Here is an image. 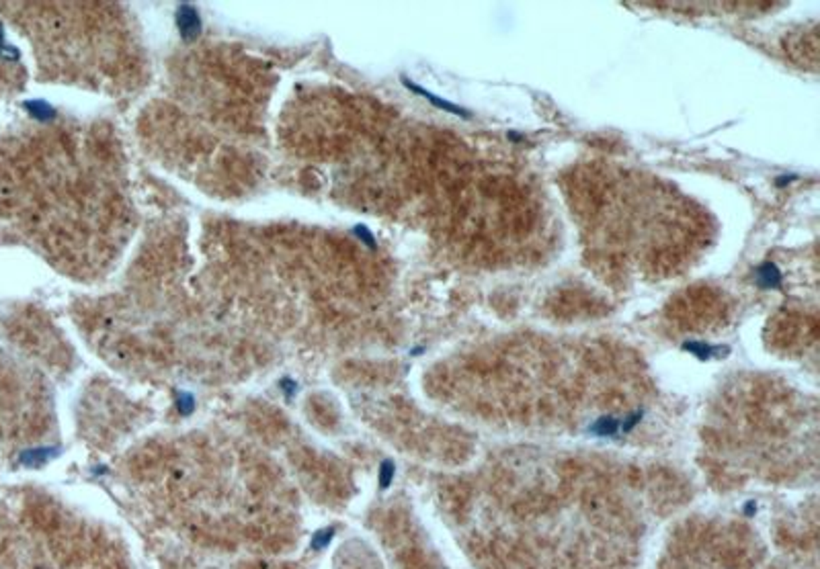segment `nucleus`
Here are the masks:
<instances>
[{
    "label": "nucleus",
    "mask_w": 820,
    "mask_h": 569,
    "mask_svg": "<svg viewBox=\"0 0 820 569\" xmlns=\"http://www.w3.org/2000/svg\"><path fill=\"white\" fill-rule=\"evenodd\" d=\"M743 524L687 522L671 538L664 569H787Z\"/></svg>",
    "instance_id": "nucleus-1"
},
{
    "label": "nucleus",
    "mask_w": 820,
    "mask_h": 569,
    "mask_svg": "<svg viewBox=\"0 0 820 569\" xmlns=\"http://www.w3.org/2000/svg\"><path fill=\"white\" fill-rule=\"evenodd\" d=\"M175 21H177L178 33L185 41H195L201 33V17L193 4H187V2L178 4Z\"/></svg>",
    "instance_id": "nucleus-2"
},
{
    "label": "nucleus",
    "mask_w": 820,
    "mask_h": 569,
    "mask_svg": "<svg viewBox=\"0 0 820 569\" xmlns=\"http://www.w3.org/2000/svg\"><path fill=\"white\" fill-rule=\"evenodd\" d=\"M402 84H404V87H406L409 90H412V92L421 94L423 99H427L433 107L441 109V111H447V113H451V115H458V117H464V119H470V117H472V113H470L468 109L460 107V105H455V103H449V101H446V99H441V96L433 94L431 90L423 89V87H419V84H414V82H410L406 76H402Z\"/></svg>",
    "instance_id": "nucleus-3"
},
{
    "label": "nucleus",
    "mask_w": 820,
    "mask_h": 569,
    "mask_svg": "<svg viewBox=\"0 0 820 569\" xmlns=\"http://www.w3.org/2000/svg\"><path fill=\"white\" fill-rule=\"evenodd\" d=\"M58 453H60L58 446H39V448L25 451V453L21 455L18 461H21V465H25V467H41V465H45L50 459H54Z\"/></svg>",
    "instance_id": "nucleus-4"
},
{
    "label": "nucleus",
    "mask_w": 820,
    "mask_h": 569,
    "mask_svg": "<svg viewBox=\"0 0 820 569\" xmlns=\"http://www.w3.org/2000/svg\"><path fill=\"white\" fill-rule=\"evenodd\" d=\"M757 284L761 289H779L782 287V272L773 263H763L757 268Z\"/></svg>",
    "instance_id": "nucleus-5"
},
{
    "label": "nucleus",
    "mask_w": 820,
    "mask_h": 569,
    "mask_svg": "<svg viewBox=\"0 0 820 569\" xmlns=\"http://www.w3.org/2000/svg\"><path fill=\"white\" fill-rule=\"evenodd\" d=\"M23 107L27 109V113H29L31 117H36L37 121H41V123L52 121V119H55V115H58L55 109L52 107L50 103L41 101V99H37V101H25Z\"/></svg>",
    "instance_id": "nucleus-6"
},
{
    "label": "nucleus",
    "mask_w": 820,
    "mask_h": 569,
    "mask_svg": "<svg viewBox=\"0 0 820 569\" xmlns=\"http://www.w3.org/2000/svg\"><path fill=\"white\" fill-rule=\"evenodd\" d=\"M683 350H689V353H694L699 358H710L716 353V348L703 344V342H683Z\"/></svg>",
    "instance_id": "nucleus-7"
},
{
    "label": "nucleus",
    "mask_w": 820,
    "mask_h": 569,
    "mask_svg": "<svg viewBox=\"0 0 820 569\" xmlns=\"http://www.w3.org/2000/svg\"><path fill=\"white\" fill-rule=\"evenodd\" d=\"M333 536H335V529L333 526H328V529H322V531H318V533L312 536V549L314 551H320V549H324L330 541H333Z\"/></svg>",
    "instance_id": "nucleus-8"
},
{
    "label": "nucleus",
    "mask_w": 820,
    "mask_h": 569,
    "mask_svg": "<svg viewBox=\"0 0 820 569\" xmlns=\"http://www.w3.org/2000/svg\"><path fill=\"white\" fill-rule=\"evenodd\" d=\"M195 408V397L191 393H180L177 397V409L183 416H189Z\"/></svg>",
    "instance_id": "nucleus-9"
},
{
    "label": "nucleus",
    "mask_w": 820,
    "mask_h": 569,
    "mask_svg": "<svg viewBox=\"0 0 820 569\" xmlns=\"http://www.w3.org/2000/svg\"><path fill=\"white\" fill-rule=\"evenodd\" d=\"M392 477H394V463L384 461L382 463V467H379V487L386 490V487L392 483Z\"/></svg>",
    "instance_id": "nucleus-10"
},
{
    "label": "nucleus",
    "mask_w": 820,
    "mask_h": 569,
    "mask_svg": "<svg viewBox=\"0 0 820 569\" xmlns=\"http://www.w3.org/2000/svg\"><path fill=\"white\" fill-rule=\"evenodd\" d=\"M0 57H4V60H18V57H21L18 50H15L13 45H9V43H6L2 27H0Z\"/></svg>",
    "instance_id": "nucleus-11"
},
{
    "label": "nucleus",
    "mask_w": 820,
    "mask_h": 569,
    "mask_svg": "<svg viewBox=\"0 0 820 569\" xmlns=\"http://www.w3.org/2000/svg\"><path fill=\"white\" fill-rule=\"evenodd\" d=\"M353 233H355L357 238L365 244V246H369V248H375V238L372 231L367 230L365 226H355L353 228Z\"/></svg>",
    "instance_id": "nucleus-12"
},
{
    "label": "nucleus",
    "mask_w": 820,
    "mask_h": 569,
    "mask_svg": "<svg viewBox=\"0 0 820 569\" xmlns=\"http://www.w3.org/2000/svg\"><path fill=\"white\" fill-rule=\"evenodd\" d=\"M794 178H796V175H785L784 178H777V182H775V184H777V187H784V184H787V182H792Z\"/></svg>",
    "instance_id": "nucleus-13"
}]
</instances>
